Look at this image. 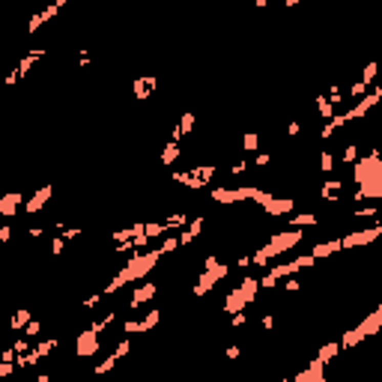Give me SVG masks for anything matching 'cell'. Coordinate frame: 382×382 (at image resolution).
I'll return each instance as SVG.
<instances>
[{
  "mask_svg": "<svg viewBox=\"0 0 382 382\" xmlns=\"http://www.w3.org/2000/svg\"><path fill=\"white\" fill-rule=\"evenodd\" d=\"M281 287H284L287 293H299V290H302V284H299V278H293V275H287V278H284V284H281Z\"/></svg>",
  "mask_w": 382,
  "mask_h": 382,
  "instance_id": "obj_20",
  "label": "cell"
},
{
  "mask_svg": "<svg viewBox=\"0 0 382 382\" xmlns=\"http://www.w3.org/2000/svg\"><path fill=\"white\" fill-rule=\"evenodd\" d=\"M344 99H347V96H344V90L337 87V84H331V87H329V102L331 104H341Z\"/></svg>",
  "mask_w": 382,
  "mask_h": 382,
  "instance_id": "obj_19",
  "label": "cell"
},
{
  "mask_svg": "<svg viewBox=\"0 0 382 382\" xmlns=\"http://www.w3.org/2000/svg\"><path fill=\"white\" fill-rule=\"evenodd\" d=\"M337 355H341V341H329V344H323L320 352H316V358H323L326 365H329L331 358H337Z\"/></svg>",
  "mask_w": 382,
  "mask_h": 382,
  "instance_id": "obj_9",
  "label": "cell"
},
{
  "mask_svg": "<svg viewBox=\"0 0 382 382\" xmlns=\"http://www.w3.org/2000/svg\"><path fill=\"white\" fill-rule=\"evenodd\" d=\"M51 194H54L51 185H42V188H39L33 197H30V200L24 203V215H39V212H42V206H45V203L51 200Z\"/></svg>",
  "mask_w": 382,
  "mask_h": 382,
  "instance_id": "obj_3",
  "label": "cell"
},
{
  "mask_svg": "<svg viewBox=\"0 0 382 382\" xmlns=\"http://www.w3.org/2000/svg\"><path fill=\"white\" fill-rule=\"evenodd\" d=\"M269 161H272V156H269V153H260V156L254 158V167H266Z\"/></svg>",
  "mask_w": 382,
  "mask_h": 382,
  "instance_id": "obj_25",
  "label": "cell"
},
{
  "mask_svg": "<svg viewBox=\"0 0 382 382\" xmlns=\"http://www.w3.org/2000/svg\"><path fill=\"white\" fill-rule=\"evenodd\" d=\"M179 129H182V132L188 135L191 129H194V114H185V117H182V122H179Z\"/></svg>",
  "mask_w": 382,
  "mask_h": 382,
  "instance_id": "obj_24",
  "label": "cell"
},
{
  "mask_svg": "<svg viewBox=\"0 0 382 382\" xmlns=\"http://www.w3.org/2000/svg\"><path fill=\"white\" fill-rule=\"evenodd\" d=\"M21 203H24V194H21V191H9V194H3V197H0V215H3V218H15Z\"/></svg>",
  "mask_w": 382,
  "mask_h": 382,
  "instance_id": "obj_6",
  "label": "cell"
},
{
  "mask_svg": "<svg viewBox=\"0 0 382 382\" xmlns=\"http://www.w3.org/2000/svg\"><path fill=\"white\" fill-rule=\"evenodd\" d=\"M320 218L313 212H299V215H287V227H308V224H316Z\"/></svg>",
  "mask_w": 382,
  "mask_h": 382,
  "instance_id": "obj_8",
  "label": "cell"
},
{
  "mask_svg": "<svg viewBox=\"0 0 382 382\" xmlns=\"http://www.w3.org/2000/svg\"><path fill=\"white\" fill-rule=\"evenodd\" d=\"M254 3H257V6H260V9H263V6H266V3H269V0H254Z\"/></svg>",
  "mask_w": 382,
  "mask_h": 382,
  "instance_id": "obj_33",
  "label": "cell"
},
{
  "mask_svg": "<svg viewBox=\"0 0 382 382\" xmlns=\"http://www.w3.org/2000/svg\"><path fill=\"white\" fill-rule=\"evenodd\" d=\"M39 331H42V323H39V320H30V323L24 326V334H27V337H39Z\"/></svg>",
  "mask_w": 382,
  "mask_h": 382,
  "instance_id": "obj_22",
  "label": "cell"
},
{
  "mask_svg": "<svg viewBox=\"0 0 382 382\" xmlns=\"http://www.w3.org/2000/svg\"><path fill=\"white\" fill-rule=\"evenodd\" d=\"M227 358H239V347H236V344L227 347Z\"/></svg>",
  "mask_w": 382,
  "mask_h": 382,
  "instance_id": "obj_30",
  "label": "cell"
},
{
  "mask_svg": "<svg viewBox=\"0 0 382 382\" xmlns=\"http://www.w3.org/2000/svg\"><path fill=\"white\" fill-rule=\"evenodd\" d=\"M122 334H140V320H125L122 323Z\"/></svg>",
  "mask_w": 382,
  "mask_h": 382,
  "instance_id": "obj_21",
  "label": "cell"
},
{
  "mask_svg": "<svg viewBox=\"0 0 382 382\" xmlns=\"http://www.w3.org/2000/svg\"><path fill=\"white\" fill-rule=\"evenodd\" d=\"M334 251H344V242H341V239H326V242H316L311 248V254L316 257V260H326V257H331Z\"/></svg>",
  "mask_w": 382,
  "mask_h": 382,
  "instance_id": "obj_7",
  "label": "cell"
},
{
  "mask_svg": "<svg viewBox=\"0 0 382 382\" xmlns=\"http://www.w3.org/2000/svg\"><path fill=\"white\" fill-rule=\"evenodd\" d=\"M334 164H337L334 153H331V150H323V153H320V171H323V174H331Z\"/></svg>",
  "mask_w": 382,
  "mask_h": 382,
  "instance_id": "obj_11",
  "label": "cell"
},
{
  "mask_svg": "<svg viewBox=\"0 0 382 382\" xmlns=\"http://www.w3.org/2000/svg\"><path fill=\"white\" fill-rule=\"evenodd\" d=\"M355 158H358V143H347V150L341 156V164H355Z\"/></svg>",
  "mask_w": 382,
  "mask_h": 382,
  "instance_id": "obj_15",
  "label": "cell"
},
{
  "mask_svg": "<svg viewBox=\"0 0 382 382\" xmlns=\"http://www.w3.org/2000/svg\"><path fill=\"white\" fill-rule=\"evenodd\" d=\"M302 0H284V6H299Z\"/></svg>",
  "mask_w": 382,
  "mask_h": 382,
  "instance_id": "obj_31",
  "label": "cell"
},
{
  "mask_svg": "<svg viewBox=\"0 0 382 382\" xmlns=\"http://www.w3.org/2000/svg\"><path fill=\"white\" fill-rule=\"evenodd\" d=\"M176 158H179V143H176V140H171V143L161 150V164H164V167H174Z\"/></svg>",
  "mask_w": 382,
  "mask_h": 382,
  "instance_id": "obj_10",
  "label": "cell"
},
{
  "mask_svg": "<svg viewBox=\"0 0 382 382\" xmlns=\"http://www.w3.org/2000/svg\"><path fill=\"white\" fill-rule=\"evenodd\" d=\"M117 362H120L117 355H111V358H104L102 365H96V373H108V370H111V367L117 365Z\"/></svg>",
  "mask_w": 382,
  "mask_h": 382,
  "instance_id": "obj_23",
  "label": "cell"
},
{
  "mask_svg": "<svg viewBox=\"0 0 382 382\" xmlns=\"http://www.w3.org/2000/svg\"><path fill=\"white\" fill-rule=\"evenodd\" d=\"M96 334H99L96 329H87V331H81V334L75 337V355H78V358L96 355V349H99V337H96Z\"/></svg>",
  "mask_w": 382,
  "mask_h": 382,
  "instance_id": "obj_2",
  "label": "cell"
},
{
  "mask_svg": "<svg viewBox=\"0 0 382 382\" xmlns=\"http://www.w3.org/2000/svg\"><path fill=\"white\" fill-rule=\"evenodd\" d=\"M60 347V341H57V337H48V341H39V355H42V358H45V355H48V352H54V349Z\"/></svg>",
  "mask_w": 382,
  "mask_h": 382,
  "instance_id": "obj_16",
  "label": "cell"
},
{
  "mask_svg": "<svg viewBox=\"0 0 382 382\" xmlns=\"http://www.w3.org/2000/svg\"><path fill=\"white\" fill-rule=\"evenodd\" d=\"M299 132H302V122L299 120H293L290 125H287V135H299Z\"/></svg>",
  "mask_w": 382,
  "mask_h": 382,
  "instance_id": "obj_28",
  "label": "cell"
},
{
  "mask_svg": "<svg viewBox=\"0 0 382 382\" xmlns=\"http://www.w3.org/2000/svg\"><path fill=\"white\" fill-rule=\"evenodd\" d=\"M245 171H248V161H239V164H233V167H230V174H245Z\"/></svg>",
  "mask_w": 382,
  "mask_h": 382,
  "instance_id": "obj_27",
  "label": "cell"
},
{
  "mask_svg": "<svg viewBox=\"0 0 382 382\" xmlns=\"http://www.w3.org/2000/svg\"><path fill=\"white\" fill-rule=\"evenodd\" d=\"M376 75H379V63H376V60H370V63L365 66V72H362V81L370 87V84L376 81Z\"/></svg>",
  "mask_w": 382,
  "mask_h": 382,
  "instance_id": "obj_12",
  "label": "cell"
},
{
  "mask_svg": "<svg viewBox=\"0 0 382 382\" xmlns=\"http://www.w3.org/2000/svg\"><path fill=\"white\" fill-rule=\"evenodd\" d=\"M30 320H33V313L27 311V308H24V311H15V316H12V329L21 331L24 326H27V323H30Z\"/></svg>",
  "mask_w": 382,
  "mask_h": 382,
  "instance_id": "obj_13",
  "label": "cell"
},
{
  "mask_svg": "<svg viewBox=\"0 0 382 382\" xmlns=\"http://www.w3.org/2000/svg\"><path fill=\"white\" fill-rule=\"evenodd\" d=\"M365 96H367V84H365V81H355V84L349 87V99L358 102V99H365Z\"/></svg>",
  "mask_w": 382,
  "mask_h": 382,
  "instance_id": "obj_17",
  "label": "cell"
},
{
  "mask_svg": "<svg viewBox=\"0 0 382 382\" xmlns=\"http://www.w3.org/2000/svg\"><path fill=\"white\" fill-rule=\"evenodd\" d=\"M156 293H158V284H153V281H146L143 287H135V293H132V299H129V311H138L140 305L150 302Z\"/></svg>",
  "mask_w": 382,
  "mask_h": 382,
  "instance_id": "obj_5",
  "label": "cell"
},
{
  "mask_svg": "<svg viewBox=\"0 0 382 382\" xmlns=\"http://www.w3.org/2000/svg\"><path fill=\"white\" fill-rule=\"evenodd\" d=\"M12 370H15V365H12V362H0V376H9Z\"/></svg>",
  "mask_w": 382,
  "mask_h": 382,
  "instance_id": "obj_26",
  "label": "cell"
},
{
  "mask_svg": "<svg viewBox=\"0 0 382 382\" xmlns=\"http://www.w3.org/2000/svg\"><path fill=\"white\" fill-rule=\"evenodd\" d=\"M66 242H69V239H66L63 233H60V236H54V239H51V254H54V257H60V254H63V248H66Z\"/></svg>",
  "mask_w": 382,
  "mask_h": 382,
  "instance_id": "obj_18",
  "label": "cell"
},
{
  "mask_svg": "<svg viewBox=\"0 0 382 382\" xmlns=\"http://www.w3.org/2000/svg\"><path fill=\"white\" fill-rule=\"evenodd\" d=\"M382 236V224H373L367 227V230H352V233H347L341 242H344V251H349V248H365V245H370L373 239H379Z\"/></svg>",
  "mask_w": 382,
  "mask_h": 382,
  "instance_id": "obj_1",
  "label": "cell"
},
{
  "mask_svg": "<svg viewBox=\"0 0 382 382\" xmlns=\"http://www.w3.org/2000/svg\"><path fill=\"white\" fill-rule=\"evenodd\" d=\"M242 150L245 153H254V150H260V135L257 132H248L242 138Z\"/></svg>",
  "mask_w": 382,
  "mask_h": 382,
  "instance_id": "obj_14",
  "label": "cell"
},
{
  "mask_svg": "<svg viewBox=\"0 0 382 382\" xmlns=\"http://www.w3.org/2000/svg\"><path fill=\"white\" fill-rule=\"evenodd\" d=\"M293 197H272V200H269V203H266V215H269V218H287V215H290V212H293Z\"/></svg>",
  "mask_w": 382,
  "mask_h": 382,
  "instance_id": "obj_4",
  "label": "cell"
},
{
  "mask_svg": "<svg viewBox=\"0 0 382 382\" xmlns=\"http://www.w3.org/2000/svg\"><path fill=\"white\" fill-rule=\"evenodd\" d=\"M9 236H12V227H0V242H9Z\"/></svg>",
  "mask_w": 382,
  "mask_h": 382,
  "instance_id": "obj_29",
  "label": "cell"
},
{
  "mask_svg": "<svg viewBox=\"0 0 382 382\" xmlns=\"http://www.w3.org/2000/svg\"><path fill=\"white\" fill-rule=\"evenodd\" d=\"M373 93L379 96V102H382V81H379V84H376V90H373Z\"/></svg>",
  "mask_w": 382,
  "mask_h": 382,
  "instance_id": "obj_32",
  "label": "cell"
}]
</instances>
